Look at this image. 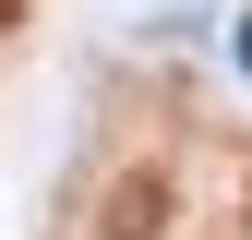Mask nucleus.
<instances>
[{
  "mask_svg": "<svg viewBox=\"0 0 252 240\" xmlns=\"http://www.w3.org/2000/svg\"><path fill=\"white\" fill-rule=\"evenodd\" d=\"M12 12H24V0H0V36H12Z\"/></svg>",
  "mask_w": 252,
  "mask_h": 240,
  "instance_id": "obj_2",
  "label": "nucleus"
},
{
  "mask_svg": "<svg viewBox=\"0 0 252 240\" xmlns=\"http://www.w3.org/2000/svg\"><path fill=\"white\" fill-rule=\"evenodd\" d=\"M180 228V180L168 168H120L96 192V240H168Z\"/></svg>",
  "mask_w": 252,
  "mask_h": 240,
  "instance_id": "obj_1",
  "label": "nucleus"
}]
</instances>
